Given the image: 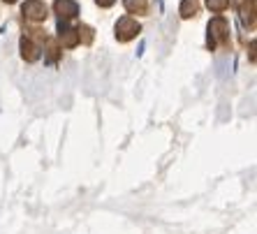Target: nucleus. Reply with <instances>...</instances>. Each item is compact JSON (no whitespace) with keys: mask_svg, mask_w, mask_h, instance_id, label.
I'll list each match as a JSON object with an SVG mask.
<instances>
[{"mask_svg":"<svg viewBox=\"0 0 257 234\" xmlns=\"http://www.w3.org/2000/svg\"><path fill=\"white\" fill-rule=\"evenodd\" d=\"M58 37H60V42H63L65 49H72V47H77L79 44L77 28H70V26L65 24V19H60L58 21Z\"/></svg>","mask_w":257,"mask_h":234,"instance_id":"obj_4","label":"nucleus"},{"mask_svg":"<svg viewBox=\"0 0 257 234\" xmlns=\"http://www.w3.org/2000/svg\"><path fill=\"white\" fill-rule=\"evenodd\" d=\"M195 14H197V3H195V0H183V3H181V17L192 19Z\"/></svg>","mask_w":257,"mask_h":234,"instance_id":"obj_8","label":"nucleus"},{"mask_svg":"<svg viewBox=\"0 0 257 234\" xmlns=\"http://www.w3.org/2000/svg\"><path fill=\"white\" fill-rule=\"evenodd\" d=\"M125 10L127 12L146 14L149 12V3H146V0H125Z\"/></svg>","mask_w":257,"mask_h":234,"instance_id":"obj_7","label":"nucleus"},{"mask_svg":"<svg viewBox=\"0 0 257 234\" xmlns=\"http://www.w3.org/2000/svg\"><path fill=\"white\" fill-rule=\"evenodd\" d=\"M49 63H54V60H56V56H58V47H56V44L54 42H49Z\"/></svg>","mask_w":257,"mask_h":234,"instance_id":"obj_11","label":"nucleus"},{"mask_svg":"<svg viewBox=\"0 0 257 234\" xmlns=\"http://www.w3.org/2000/svg\"><path fill=\"white\" fill-rule=\"evenodd\" d=\"M54 10L58 12V17H60V19H72V17H77L79 5L74 3V0H56Z\"/></svg>","mask_w":257,"mask_h":234,"instance_id":"obj_5","label":"nucleus"},{"mask_svg":"<svg viewBox=\"0 0 257 234\" xmlns=\"http://www.w3.org/2000/svg\"><path fill=\"white\" fill-rule=\"evenodd\" d=\"M250 60H255V42L250 44Z\"/></svg>","mask_w":257,"mask_h":234,"instance_id":"obj_13","label":"nucleus"},{"mask_svg":"<svg viewBox=\"0 0 257 234\" xmlns=\"http://www.w3.org/2000/svg\"><path fill=\"white\" fill-rule=\"evenodd\" d=\"M5 3H17V0H5Z\"/></svg>","mask_w":257,"mask_h":234,"instance_id":"obj_14","label":"nucleus"},{"mask_svg":"<svg viewBox=\"0 0 257 234\" xmlns=\"http://www.w3.org/2000/svg\"><path fill=\"white\" fill-rule=\"evenodd\" d=\"M139 30H142V26L130 17H120L116 21V37H118V42H130L132 37L139 35Z\"/></svg>","mask_w":257,"mask_h":234,"instance_id":"obj_2","label":"nucleus"},{"mask_svg":"<svg viewBox=\"0 0 257 234\" xmlns=\"http://www.w3.org/2000/svg\"><path fill=\"white\" fill-rule=\"evenodd\" d=\"M40 47H37L35 42H30L28 37H21V56H24L28 63H35L37 58H40Z\"/></svg>","mask_w":257,"mask_h":234,"instance_id":"obj_6","label":"nucleus"},{"mask_svg":"<svg viewBox=\"0 0 257 234\" xmlns=\"http://www.w3.org/2000/svg\"><path fill=\"white\" fill-rule=\"evenodd\" d=\"M77 37H79V42L88 44L90 40H93V28H88V26H79V28H77Z\"/></svg>","mask_w":257,"mask_h":234,"instance_id":"obj_9","label":"nucleus"},{"mask_svg":"<svg viewBox=\"0 0 257 234\" xmlns=\"http://www.w3.org/2000/svg\"><path fill=\"white\" fill-rule=\"evenodd\" d=\"M21 12L28 19H33V21H44L47 19V5H44L42 0H26Z\"/></svg>","mask_w":257,"mask_h":234,"instance_id":"obj_3","label":"nucleus"},{"mask_svg":"<svg viewBox=\"0 0 257 234\" xmlns=\"http://www.w3.org/2000/svg\"><path fill=\"white\" fill-rule=\"evenodd\" d=\"M95 3H97L100 7H111V5L116 3V0H95Z\"/></svg>","mask_w":257,"mask_h":234,"instance_id":"obj_12","label":"nucleus"},{"mask_svg":"<svg viewBox=\"0 0 257 234\" xmlns=\"http://www.w3.org/2000/svg\"><path fill=\"white\" fill-rule=\"evenodd\" d=\"M229 37V24L222 17H215L209 21V49H215L220 42Z\"/></svg>","mask_w":257,"mask_h":234,"instance_id":"obj_1","label":"nucleus"},{"mask_svg":"<svg viewBox=\"0 0 257 234\" xmlns=\"http://www.w3.org/2000/svg\"><path fill=\"white\" fill-rule=\"evenodd\" d=\"M229 5V0H206V7L211 12H225Z\"/></svg>","mask_w":257,"mask_h":234,"instance_id":"obj_10","label":"nucleus"}]
</instances>
